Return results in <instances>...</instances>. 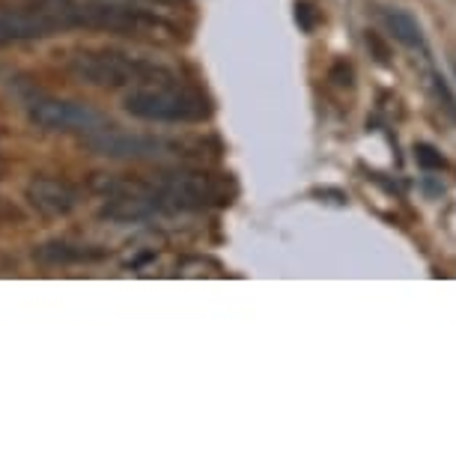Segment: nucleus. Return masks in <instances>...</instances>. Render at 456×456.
I'll use <instances>...</instances> for the list:
<instances>
[{"label": "nucleus", "instance_id": "20e7f679", "mask_svg": "<svg viewBox=\"0 0 456 456\" xmlns=\"http://www.w3.org/2000/svg\"><path fill=\"white\" fill-rule=\"evenodd\" d=\"M81 143L93 156H102L110 161H165V159L188 156V152H183L185 146L179 141L126 132V128H114L108 123L93 128L87 134H81Z\"/></svg>", "mask_w": 456, "mask_h": 456}, {"label": "nucleus", "instance_id": "6e6552de", "mask_svg": "<svg viewBox=\"0 0 456 456\" xmlns=\"http://www.w3.org/2000/svg\"><path fill=\"white\" fill-rule=\"evenodd\" d=\"M33 260L42 265H87V263H102L108 260L105 248L84 245V242H66V239H54L33 251Z\"/></svg>", "mask_w": 456, "mask_h": 456}, {"label": "nucleus", "instance_id": "9b49d317", "mask_svg": "<svg viewBox=\"0 0 456 456\" xmlns=\"http://www.w3.org/2000/svg\"><path fill=\"white\" fill-rule=\"evenodd\" d=\"M415 161H418V167H424V170H444L447 167V159L436 150L433 143H418L415 146Z\"/></svg>", "mask_w": 456, "mask_h": 456}, {"label": "nucleus", "instance_id": "7ed1b4c3", "mask_svg": "<svg viewBox=\"0 0 456 456\" xmlns=\"http://www.w3.org/2000/svg\"><path fill=\"white\" fill-rule=\"evenodd\" d=\"M126 114L146 123H203L212 117V105L203 93L179 84H150L137 87L123 102Z\"/></svg>", "mask_w": 456, "mask_h": 456}, {"label": "nucleus", "instance_id": "39448f33", "mask_svg": "<svg viewBox=\"0 0 456 456\" xmlns=\"http://www.w3.org/2000/svg\"><path fill=\"white\" fill-rule=\"evenodd\" d=\"M28 117L33 126L45 128V132L87 134L93 128L105 126V117H102L96 108L84 105V102L51 99V96H39V99L28 102Z\"/></svg>", "mask_w": 456, "mask_h": 456}, {"label": "nucleus", "instance_id": "f8f14e48", "mask_svg": "<svg viewBox=\"0 0 456 456\" xmlns=\"http://www.w3.org/2000/svg\"><path fill=\"white\" fill-rule=\"evenodd\" d=\"M296 21L301 24L305 30H314V24H316V12H314V6L311 4H296Z\"/></svg>", "mask_w": 456, "mask_h": 456}, {"label": "nucleus", "instance_id": "9d476101", "mask_svg": "<svg viewBox=\"0 0 456 456\" xmlns=\"http://www.w3.org/2000/svg\"><path fill=\"white\" fill-rule=\"evenodd\" d=\"M429 84H433V93H436V99H438V102H442V105H444L447 117H451L453 123H456V96H453V93H451V87H447V81L442 78V72H436V69H433V72H429Z\"/></svg>", "mask_w": 456, "mask_h": 456}, {"label": "nucleus", "instance_id": "1a4fd4ad", "mask_svg": "<svg viewBox=\"0 0 456 456\" xmlns=\"http://www.w3.org/2000/svg\"><path fill=\"white\" fill-rule=\"evenodd\" d=\"M382 21H385V28H388L394 42H400L403 48H411V51L427 54V37H424V30H420L415 15H409L403 10H385Z\"/></svg>", "mask_w": 456, "mask_h": 456}, {"label": "nucleus", "instance_id": "f03ea898", "mask_svg": "<svg viewBox=\"0 0 456 456\" xmlns=\"http://www.w3.org/2000/svg\"><path fill=\"white\" fill-rule=\"evenodd\" d=\"M66 72L75 81L105 90L150 87V84H174L176 72L159 60L123 54V51H75L66 57Z\"/></svg>", "mask_w": 456, "mask_h": 456}, {"label": "nucleus", "instance_id": "f257e3e1", "mask_svg": "<svg viewBox=\"0 0 456 456\" xmlns=\"http://www.w3.org/2000/svg\"><path fill=\"white\" fill-rule=\"evenodd\" d=\"M54 15L63 30L87 28V30H110L123 37L152 39V42H174L179 37L176 24L150 10L123 4H96V0H39Z\"/></svg>", "mask_w": 456, "mask_h": 456}, {"label": "nucleus", "instance_id": "423d86ee", "mask_svg": "<svg viewBox=\"0 0 456 456\" xmlns=\"http://www.w3.org/2000/svg\"><path fill=\"white\" fill-rule=\"evenodd\" d=\"M57 33H63V28L39 0L30 6H0V48L51 39Z\"/></svg>", "mask_w": 456, "mask_h": 456}, {"label": "nucleus", "instance_id": "ddd939ff", "mask_svg": "<svg viewBox=\"0 0 456 456\" xmlns=\"http://www.w3.org/2000/svg\"><path fill=\"white\" fill-rule=\"evenodd\" d=\"M152 4H170V0H152Z\"/></svg>", "mask_w": 456, "mask_h": 456}, {"label": "nucleus", "instance_id": "0eeeda50", "mask_svg": "<svg viewBox=\"0 0 456 456\" xmlns=\"http://www.w3.org/2000/svg\"><path fill=\"white\" fill-rule=\"evenodd\" d=\"M24 200L45 218H66L81 206V191L66 179L54 176H33L24 188Z\"/></svg>", "mask_w": 456, "mask_h": 456}]
</instances>
